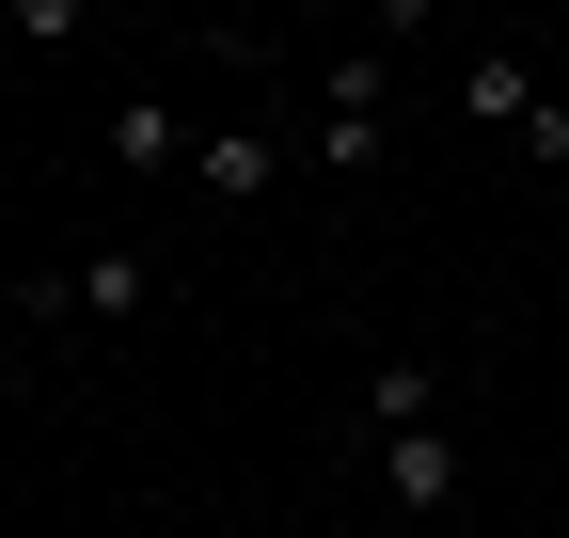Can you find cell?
<instances>
[{"label":"cell","instance_id":"6da1fadb","mask_svg":"<svg viewBox=\"0 0 569 538\" xmlns=\"http://www.w3.org/2000/svg\"><path fill=\"white\" fill-rule=\"evenodd\" d=\"M380 127H396V63H380V48H332V96H317V175H380Z\"/></svg>","mask_w":569,"mask_h":538},{"label":"cell","instance_id":"7a4b0ae2","mask_svg":"<svg viewBox=\"0 0 569 538\" xmlns=\"http://www.w3.org/2000/svg\"><path fill=\"white\" fill-rule=\"evenodd\" d=\"M32 317H142V301H159V269H142V253H80V269H32V286H17Z\"/></svg>","mask_w":569,"mask_h":538},{"label":"cell","instance_id":"3957f363","mask_svg":"<svg viewBox=\"0 0 569 538\" xmlns=\"http://www.w3.org/2000/svg\"><path fill=\"white\" fill-rule=\"evenodd\" d=\"M538 96H553V80H538V48H475V63H459V111H475V127H507V143L538 127Z\"/></svg>","mask_w":569,"mask_h":538},{"label":"cell","instance_id":"277c9868","mask_svg":"<svg viewBox=\"0 0 569 538\" xmlns=\"http://www.w3.org/2000/svg\"><path fill=\"white\" fill-rule=\"evenodd\" d=\"M380 491H396L411 522H443V507H459V428H396V444H380Z\"/></svg>","mask_w":569,"mask_h":538},{"label":"cell","instance_id":"5b68a950","mask_svg":"<svg viewBox=\"0 0 569 538\" xmlns=\"http://www.w3.org/2000/svg\"><path fill=\"white\" fill-rule=\"evenodd\" d=\"M190 190H206V207H253V190H284V159L253 143V127H206V143H190Z\"/></svg>","mask_w":569,"mask_h":538},{"label":"cell","instance_id":"8992f818","mask_svg":"<svg viewBox=\"0 0 569 538\" xmlns=\"http://www.w3.org/2000/svg\"><path fill=\"white\" fill-rule=\"evenodd\" d=\"M190 143H206V127H190L174 96H127V111H111V159H127V175H174Z\"/></svg>","mask_w":569,"mask_h":538},{"label":"cell","instance_id":"52a82bcc","mask_svg":"<svg viewBox=\"0 0 569 538\" xmlns=\"http://www.w3.org/2000/svg\"><path fill=\"white\" fill-rule=\"evenodd\" d=\"M365 428H380V444H396V428H443V380H427V365L396 349V365L365 380Z\"/></svg>","mask_w":569,"mask_h":538},{"label":"cell","instance_id":"ba28073f","mask_svg":"<svg viewBox=\"0 0 569 538\" xmlns=\"http://www.w3.org/2000/svg\"><path fill=\"white\" fill-rule=\"evenodd\" d=\"M522 159H538V175H569V96H538V127H522Z\"/></svg>","mask_w":569,"mask_h":538}]
</instances>
